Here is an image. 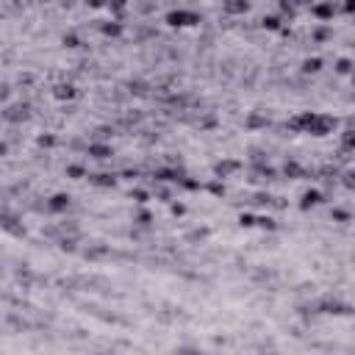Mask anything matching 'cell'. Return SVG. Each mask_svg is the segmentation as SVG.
<instances>
[{
	"mask_svg": "<svg viewBox=\"0 0 355 355\" xmlns=\"http://www.w3.org/2000/svg\"><path fill=\"white\" fill-rule=\"evenodd\" d=\"M333 125L336 122H333L330 117H322V114H317V111H305V114H300L294 119V128H300V131H305V133H314V136H327Z\"/></svg>",
	"mask_w": 355,
	"mask_h": 355,
	"instance_id": "1",
	"label": "cell"
},
{
	"mask_svg": "<svg viewBox=\"0 0 355 355\" xmlns=\"http://www.w3.org/2000/svg\"><path fill=\"white\" fill-rule=\"evenodd\" d=\"M167 23H170L172 28H186V25L200 23V14H197V11H186V8H175V11L167 14Z\"/></svg>",
	"mask_w": 355,
	"mask_h": 355,
	"instance_id": "2",
	"label": "cell"
},
{
	"mask_svg": "<svg viewBox=\"0 0 355 355\" xmlns=\"http://www.w3.org/2000/svg\"><path fill=\"white\" fill-rule=\"evenodd\" d=\"M311 14L317 17V20H322V23H327V20H333V14H336V6H333V3H317V6L311 8Z\"/></svg>",
	"mask_w": 355,
	"mask_h": 355,
	"instance_id": "3",
	"label": "cell"
},
{
	"mask_svg": "<svg viewBox=\"0 0 355 355\" xmlns=\"http://www.w3.org/2000/svg\"><path fill=\"white\" fill-rule=\"evenodd\" d=\"M47 208L56 211V214L67 211V208H70V194H53V197H50V203H47Z\"/></svg>",
	"mask_w": 355,
	"mask_h": 355,
	"instance_id": "4",
	"label": "cell"
},
{
	"mask_svg": "<svg viewBox=\"0 0 355 355\" xmlns=\"http://www.w3.org/2000/svg\"><path fill=\"white\" fill-rule=\"evenodd\" d=\"M86 153L92 155V158H97V161H106V158H111V155H114L108 145H89V147H86Z\"/></svg>",
	"mask_w": 355,
	"mask_h": 355,
	"instance_id": "5",
	"label": "cell"
},
{
	"mask_svg": "<svg viewBox=\"0 0 355 355\" xmlns=\"http://www.w3.org/2000/svg\"><path fill=\"white\" fill-rule=\"evenodd\" d=\"M317 203H322V194H319L317 189H308V192L302 194V203H300V208H302V211H308V208H314Z\"/></svg>",
	"mask_w": 355,
	"mask_h": 355,
	"instance_id": "6",
	"label": "cell"
},
{
	"mask_svg": "<svg viewBox=\"0 0 355 355\" xmlns=\"http://www.w3.org/2000/svg\"><path fill=\"white\" fill-rule=\"evenodd\" d=\"M247 8H250L247 0H225V11L228 14H244Z\"/></svg>",
	"mask_w": 355,
	"mask_h": 355,
	"instance_id": "7",
	"label": "cell"
},
{
	"mask_svg": "<svg viewBox=\"0 0 355 355\" xmlns=\"http://www.w3.org/2000/svg\"><path fill=\"white\" fill-rule=\"evenodd\" d=\"M92 183H94V186H103V189H108V186H114V183H117V178H114V175H106V172H103V175H92Z\"/></svg>",
	"mask_w": 355,
	"mask_h": 355,
	"instance_id": "8",
	"label": "cell"
},
{
	"mask_svg": "<svg viewBox=\"0 0 355 355\" xmlns=\"http://www.w3.org/2000/svg\"><path fill=\"white\" fill-rule=\"evenodd\" d=\"M56 97H61V100H70V97H75V86H70V84L56 86Z\"/></svg>",
	"mask_w": 355,
	"mask_h": 355,
	"instance_id": "9",
	"label": "cell"
},
{
	"mask_svg": "<svg viewBox=\"0 0 355 355\" xmlns=\"http://www.w3.org/2000/svg\"><path fill=\"white\" fill-rule=\"evenodd\" d=\"M261 25H264V28H269V31H280V17H275V14L264 17Z\"/></svg>",
	"mask_w": 355,
	"mask_h": 355,
	"instance_id": "10",
	"label": "cell"
},
{
	"mask_svg": "<svg viewBox=\"0 0 355 355\" xmlns=\"http://www.w3.org/2000/svg\"><path fill=\"white\" fill-rule=\"evenodd\" d=\"M319 70H322V59H305L302 72H319Z\"/></svg>",
	"mask_w": 355,
	"mask_h": 355,
	"instance_id": "11",
	"label": "cell"
},
{
	"mask_svg": "<svg viewBox=\"0 0 355 355\" xmlns=\"http://www.w3.org/2000/svg\"><path fill=\"white\" fill-rule=\"evenodd\" d=\"M106 6L111 14H122V8L128 6V0H106Z\"/></svg>",
	"mask_w": 355,
	"mask_h": 355,
	"instance_id": "12",
	"label": "cell"
},
{
	"mask_svg": "<svg viewBox=\"0 0 355 355\" xmlns=\"http://www.w3.org/2000/svg\"><path fill=\"white\" fill-rule=\"evenodd\" d=\"M336 72H339V75H350V72H353V61H350V59H339V61H336Z\"/></svg>",
	"mask_w": 355,
	"mask_h": 355,
	"instance_id": "13",
	"label": "cell"
},
{
	"mask_svg": "<svg viewBox=\"0 0 355 355\" xmlns=\"http://www.w3.org/2000/svg\"><path fill=\"white\" fill-rule=\"evenodd\" d=\"M103 33H106V36H119V33H122V25L119 23H106L103 25Z\"/></svg>",
	"mask_w": 355,
	"mask_h": 355,
	"instance_id": "14",
	"label": "cell"
},
{
	"mask_svg": "<svg viewBox=\"0 0 355 355\" xmlns=\"http://www.w3.org/2000/svg\"><path fill=\"white\" fill-rule=\"evenodd\" d=\"M236 167H239V164H236V161H225V164H216V175H228V172H231V170H236Z\"/></svg>",
	"mask_w": 355,
	"mask_h": 355,
	"instance_id": "15",
	"label": "cell"
},
{
	"mask_svg": "<svg viewBox=\"0 0 355 355\" xmlns=\"http://www.w3.org/2000/svg\"><path fill=\"white\" fill-rule=\"evenodd\" d=\"M131 197H133L136 203H147V197H150V194H147V192H142V189H133V192H131Z\"/></svg>",
	"mask_w": 355,
	"mask_h": 355,
	"instance_id": "16",
	"label": "cell"
},
{
	"mask_svg": "<svg viewBox=\"0 0 355 355\" xmlns=\"http://www.w3.org/2000/svg\"><path fill=\"white\" fill-rule=\"evenodd\" d=\"M255 222L261 225V228H269V231H272V228H275V219H269V216H258Z\"/></svg>",
	"mask_w": 355,
	"mask_h": 355,
	"instance_id": "17",
	"label": "cell"
},
{
	"mask_svg": "<svg viewBox=\"0 0 355 355\" xmlns=\"http://www.w3.org/2000/svg\"><path fill=\"white\" fill-rule=\"evenodd\" d=\"M67 175L70 178H84V167H67Z\"/></svg>",
	"mask_w": 355,
	"mask_h": 355,
	"instance_id": "18",
	"label": "cell"
},
{
	"mask_svg": "<svg viewBox=\"0 0 355 355\" xmlns=\"http://www.w3.org/2000/svg\"><path fill=\"white\" fill-rule=\"evenodd\" d=\"M64 45H67V47H78V36H75V33H67V36H64Z\"/></svg>",
	"mask_w": 355,
	"mask_h": 355,
	"instance_id": "19",
	"label": "cell"
},
{
	"mask_svg": "<svg viewBox=\"0 0 355 355\" xmlns=\"http://www.w3.org/2000/svg\"><path fill=\"white\" fill-rule=\"evenodd\" d=\"M239 222L244 225V228H250V225H255V219H253L250 214H241V216H239Z\"/></svg>",
	"mask_w": 355,
	"mask_h": 355,
	"instance_id": "20",
	"label": "cell"
},
{
	"mask_svg": "<svg viewBox=\"0 0 355 355\" xmlns=\"http://www.w3.org/2000/svg\"><path fill=\"white\" fill-rule=\"evenodd\" d=\"M136 222H139V225H147V222H150V214H147V211H142V214L136 216Z\"/></svg>",
	"mask_w": 355,
	"mask_h": 355,
	"instance_id": "21",
	"label": "cell"
},
{
	"mask_svg": "<svg viewBox=\"0 0 355 355\" xmlns=\"http://www.w3.org/2000/svg\"><path fill=\"white\" fill-rule=\"evenodd\" d=\"M208 189H211L214 194H225V186H222V183H211Z\"/></svg>",
	"mask_w": 355,
	"mask_h": 355,
	"instance_id": "22",
	"label": "cell"
},
{
	"mask_svg": "<svg viewBox=\"0 0 355 355\" xmlns=\"http://www.w3.org/2000/svg\"><path fill=\"white\" fill-rule=\"evenodd\" d=\"M39 145H42V147H50V145H53V136H42V139H39Z\"/></svg>",
	"mask_w": 355,
	"mask_h": 355,
	"instance_id": "23",
	"label": "cell"
},
{
	"mask_svg": "<svg viewBox=\"0 0 355 355\" xmlns=\"http://www.w3.org/2000/svg\"><path fill=\"white\" fill-rule=\"evenodd\" d=\"M183 211H186L183 206H178V203H172V214H183Z\"/></svg>",
	"mask_w": 355,
	"mask_h": 355,
	"instance_id": "24",
	"label": "cell"
},
{
	"mask_svg": "<svg viewBox=\"0 0 355 355\" xmlns=\"http://www.w3.org/2000/svg\"><path fill=\"white\" fill-rule=\"evenodd\" d=\"M86 3H89L92 8H100V6H103V0H86Z\"/></svg>",
	"mask_w": 355,
	"mask_h": 355,
	"instance_id": "25",
	"label": "cell"
},
{
	"mask_svg": "<svg viewBox=\"0 0 355 355\" xmlns=\"http://www.w3.org/2000/svg\"><path fill=\"white\" fill-rule=\"evenodd\" d=\"M3 155H6V145H3V142H0V158H3Z\"/></svg>",
	"mask_w": 355,
	"mask_h": 355,
	"instance_id": "26",
	"label": "cell"
}]
</instances>
